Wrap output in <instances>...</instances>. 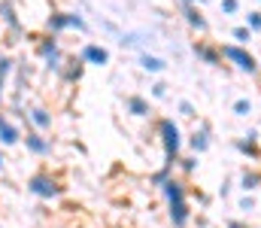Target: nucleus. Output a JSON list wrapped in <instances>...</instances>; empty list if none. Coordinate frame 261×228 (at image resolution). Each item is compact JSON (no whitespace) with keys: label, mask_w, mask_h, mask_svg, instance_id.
I'll list each match as a JSON object with an SVG mask.
<instances>
[{"label":"nucleus","mask_w":261,"mask_h":228,"mask_svg":"<svg viewBox=\"0 0 261 228\" xmlns=\"http://www.w3.org/2000/svg\"><path fill=\"white\" fill-rule=\"evenodd\" d=\"M164 192H167V201H170V216H173V225H186V219H189V207H186L182 186L170 180V183H164Z\"/></svg>","instance_id":"f257e3e1"},{"label":"nucleus","mask_w":261,"mask_h":228,"mask_svg":"<svg viewBox=\"0 0 261 228\" xmlns=\"http://www.w3.org/2000/svg\"><path fill=\"white\" fill-rule=\"evenodd\" d=\"M222 58H228L237 70H243V73H255L258 70V61H255V55L252 52H246L240 43L237 46H222Z\"/></svg>","instance_id":"f03ea898"},{"label":"nucleus","mask_w":261,"mask_h":228,"mask_svg":"<svg viewBox=\"0 0 261 228\" xmlns=\"http://www.w3.org/2000/svg\"><path fill=\"white\" fill-rule=\"evenodd\" d=\"M46 28L52 34H64V31H85L88 24H85V18L79 12H52L49 21H46Z\"/></svg>","instance_id":"7ed1b4c3"},{"label":"nucleus","mask_w":261,"mask_h":228,"mask_svg":"<svg viewBox=\"0 0 261 228\" xmlns=\"http://www.w3.org/2000/svg\"><path fill=\"white\" fill-rule=\"evenodd\" d=\"M37 52H40V58H43V64L49 67V70H64V52H61V46H58V40H55V34L52 37H46L40 46H37Z\"/></svg>","instance_id":"20e7f679"},{"label":"nucleus","mask_w":261,"mask_h":228,"mask_svg":"<svg viewBox=\"0 0 261 228\" xmlns=\"http://www.w3.org/2000/svg\"><path fill=\"white\" fill-rule=\"evenodd\" d=\"M158 131H161V140H164V152H167V155H176L182 140H179V128L173 125V119H161Z\"/></svg>","instance_id":"39448f33"},{"label":"nucleus","mask_w":261,"mask_h":228,"mask_svg":"<svg viewBox=\"0 0 261 228\" xmlns=\"http://www.w3.org/2000/svg\"><path fill=\"white\" fill-rule=\"evenodd\" d=\"M79 58H82L85 64H91V67H107V64H110V52H107L100 43H85L82 52H79Z\"/></svg>","instance_id":"423d86ee"},{"label":"nucleus","mask_w":261,"mask_h":228,"mask_svg":"<svg viewBox=\"0 0 261 228\" xmlns=\"http://www.w3.org/2000/svg\"><path fill=\"white\" fill-rule=\"evenodd\" d=\"M28 189L34 192V195H40V198H55L58 195V183L52 180V176H31V183H28Z\"/></svg>","instance_id":"0eeeda50"},{"label":"nucleus","mask_w":261,"mask_h":228,"mask_svg":"<svg viewBox=\"0 0 261 228\" xmlns=\"http://www.w3.org/2000/svg\"><path fill=\"white\" fill-rule=\"evenodd\" d=\"M0 21L12 31V34H21V21H18V12L9 0H0Z\"/></svg>","instance_id":"6e6552de"},{"label":"nucleus","mask_w":261,"mask_h":228,"mask_svg":"<svg viewBox=\"0 0 261 228\" xmlns=\"http://www.w3.org/2000/svg\"><path fill=\"white\" fill-rule=\"evenodd\" d=\"M195 55L203 61V64H210V67H216V64L222 61V49L206 46V43H195Z\"/></svg>","instance_id":"1a4fd4ad"},{"label":"nucleus","mask_w":261,"mask_h":228,"mask_svg":"<svg viewBox=\"0 0 261 228\" xmlns=\"http://www.w3.org/2000/svg\"><path fill=\"white\" fill-rule=\"evenodd\" d=\"M182 15H186V21L197 28V31H206V18L200 15V9H197L195 3H182Z\"/></svg>","instance_id":"9d476101"},{"label":"nucleus","mask_w":261,"mask_h":228,"mask_svg":"<svg viewBox=\"0 0 261 228\" xmlns=\"http://www.w3.org/2000/svg\"><path fill=\"white\" fill-rule=\"evenodd\" d=\"M24 143H28V149L34 152V155H49V152H52V143H49L46 137H40V134H28Z\"/></svg>","instance_id":"9b49d317"},{"label":"nucleus","mask_w":261,"mask_h":228,"mask_svg":"<svg viewBox=\"0 0 261 228\" xmlns=\"http://www.w3.org/2000/svg\"><path fill=\"white\" fill-rule=\"evenodd\" d=\"M140 67H143V70H149V73H161V70L167 67V61H164V58H158V55L143 52V55H140Z\"/></svg>","instance_id":"f8f14e48"},{"label":"nucleus","mask_w":261,"mask_h":228,"mask_svg":"<svg viewBox=\"0 0 261 228\" xmlns=\"http://www.w3.org/2000/svg\"><path fill=\"white\" fill-rule=\"evenodd\" d=\"M18 137H21V134H18V128H15L9 119H3V116H0V140H3L6 146H12V143H18Z\"/></svg>","instance_id":"ddd939ff"},{"label":"nucleus","mask_w":261,"mask_h":228,"mask_svg":"<svg viewBox=\"0 0 261 228\" xmlns=\"http://www.w3.org/2000/svg\"><path fill=\"white\" fill-rule=\"evenodd\" d=\"M28 116H31V122H34L37 128H52V113H49V110H43V107H34Z\"/></svg>","instance_id":"4468645a"},{"label":"nucleus","mask_w":261,"mask_h":228,"mask_svg":"<svg viewBox=\"0 0 261 228\" xmlns=\"http://www.w3.org/2000/svg\"><path fill=\"white\" fill-rule=\"evenodd\" d=\"M128 110L134 113V116H146V113H149V100H146V97L130 94V97H128Z\"/></svg>","instance_id":"2eb2a0df"},{"label":"nucleus","mask_w":261,"mask_h":228,"mask_svg":"<svg viewBox=\"0 0 261 228\" xmlns=\"http://www.w3.org/2000/svg\"><path fill=\"white\" fill-rule=\"evenodd\" d=\"M252 34H255V31H252L249 24H243V28H234V40H237L240 46H246V43L252 40Z\"/></svg>","instance_id":"dca6fc26"},{"label":"nucleus","mask_w":261,"mask_h":228,"mask_svg":"<svg viewBox=\"0 0 261 228\" xmlns=\"http://www.w3.org/2000/svg\"><path fill=\"white\" fill-rule=\"evenodd\" d=\"M12 67H15V61L9 55H0V79H6V76L12 73Z\"/></svg>","instance_id":"f3484780"},{"label":"nucleus","mask_w":261,"mask_h":228,"mask_svg":"<svg viewBox=\"0 0 261 228\" xmlns=\"http://www.w3.org/2000/svg\"><path fill=\"white\" fill-rule=\"evenodd\" d=\"M246 24H249L252 31H261V12H249V15H246Z\"/></svg>","instance_id":"a211bd4d"},{"label":"nucleus","mask_w":261,"mask_h":228,"mask_svg":"<svg viewBox=\"0 0 261 228\" xmlns=\"http://www.w3.org/2000/svg\"><path fill=\"white\" fill-rule=\"evenodd\" d=\"M237 9H240V3H237V0H222V12H225V15H234Z\"/></svg>","instance_id":"6ab92c4d"},{"label":"nucleus","mask_w":261,"mask_h":228,"mask_svg":"<svg viewBox=\"0 0 261 228\" xmlns=\"http://www.w3.org/2000/svg\"><path fill=\"white\" fill-rule=\"evenodd\" d=\"M249 110H252V104H249V100H237V104H234V113H237V116H246Z\"/></svg>","instance_id":"aec40b11"},{"label":"nucleus","mask_w":261,"mask_h":228,"mask_svg":"<svg viewBox=\"0 0 261 228\" xmlns=\"http://www.w3.org/2000/svg\"><path fill=\"white\" fill-rule=\"evenodd\" d=\"M195 149H206V134H195Z\"/></svg>","instance_id":"412c9836"},{"label":"nucleus","mask_w":261,"mask_h":228,"mask_svg":"<svg viewBox=\"0 0 261 228\" xmlns=\"http://www.w3.org/2000/svg\"><path fill=\"white\" fill-rule=\"evenodd\" d=\"M152 94H155V97H164V94H167V85H161V82L152 85Z\"/></svg>","instance_id":"4be33fe9"},{"label":"nucleus","mask_w":261,"mask_h":228,"mask_svg":"<svg viewBox=\"0 0 261 228\" xmlns=\"http://www.w3.org/2000/svg\"><path fill=\"white\" fill-rule=\"evenodd\" d=\"M3 82H6V79H0V97H3Z\"/></svg>","instance_id":"5701e85b"},{"label":"nucleus","mask_w":261,"mask_h":228,"mask_svg":"<svg viewBox=\"0 0 261 228\" xmlns=\"http://www.w3.org/2000/svg\"><path fill=\"white\" fill-rule=\"evenodd\" d=\"M182 3H197V0H182Z\"/></svg>","instance_id":"b1692460"},{"label":"nucleus","mask_w":261,"mask_h":228,"mask_svg":"<svg viewBox=\"0 0 261 228\" xmlns=\"http://www.w3.org/2000/svg\"><path fill=\"white\" fill-rule=\"evenodd\" d=\"M0 164H3V155H0Z\"/></svg>","instance_id":"393cba45"},{"label":"nucleus","mask_w":261,"mask_h":228,"mask_svg":"<svg viewBox=\"0 0 261 228\" xmlns=\"http://www.w3.org/2000/svg\"><path fill=\"white\" fill-rule=\"evenodd\" d=\"M0 55H3V52H0Z\"/></svg>","instance_id":"a878e982"}]
</instances>
